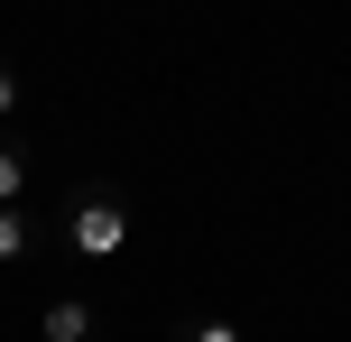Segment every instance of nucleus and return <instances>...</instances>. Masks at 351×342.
Masks as SVG:
<instances>
[{"mask_svg":"<svg viewBox=\"0 0 351 342\" xmlns=\"http://www.w3.org/2000/svg\"><path fill=\"white\" fill-rule=\"evenodd\" d=\"M74 250H84V259H121V250H130L121 195H84V204H74Z\"/></svg>","mask_w":351,"mask_h":342,"instance_id":"obj_1","label":"nucleus"},{"mask_svg":"<svg viewBox=\"0 0 351 342\" xmlns=\"http://www.w3.org/2000/svg\"><path fill=\"white\" fill-rule=\"evenodd\" d=\"M37 333H47V342H93V333H102V324H93V296H47Z\"/></svg>","mask_w":351,"mask_h":342,"instance_id":"obj_2","label":"nucleus"},{"mask_svg":"<svg viewBox=\"0 0 351 342\" xmlns=\"http://www.w3.org/2000/svg\"><path fill=\"white\" fill-rule=\"evenodd\" d=\"M0 259H28V213L19 204H0Z\"/></svg>","mask_w":351,"mask_h":342,"instance_id":"obj_3","label":"nucleus"},{"mask_svg":"<svg viewBox=\"0 0 351 342\" xmlns=\"http://www.w3.org/2000/svg\"><path fill=\"white\" fill-rule=\"evenodd\" d=\"M28 195V158H19V148H0V204H19Z\"/></svg>","mask_w":351,"mask_h":342,"instance_id":"obj_4","label":"nucleus"},{"mask_svg":"<svg viewBox=\"0 0 351 342\" xmlns=\"http://www.w3.org/2000/svg\"><path fill=\"white\" fill-rule=\"evenodd\" d=\"M185 342H250V333H241V324H222V315H213V324H194Z\"/></svg>","mask_w":351,"mask_h":342,"instance_id":"obj_5","label":"nucleus"},{"mask_svg":"<svg viewBox=\"0 0 351 342\" xmlns=\"http://www.w3.org/2000/svg\"><path fill=\"white\" fill-rule=\"evenodd\" d=\"M10 111H19V74L0 65V121H10Z\"/></svg>","mask_w":351,"mask_h":342,"instance_id":"obj_6","label":"nucleus"}]
</instances>
